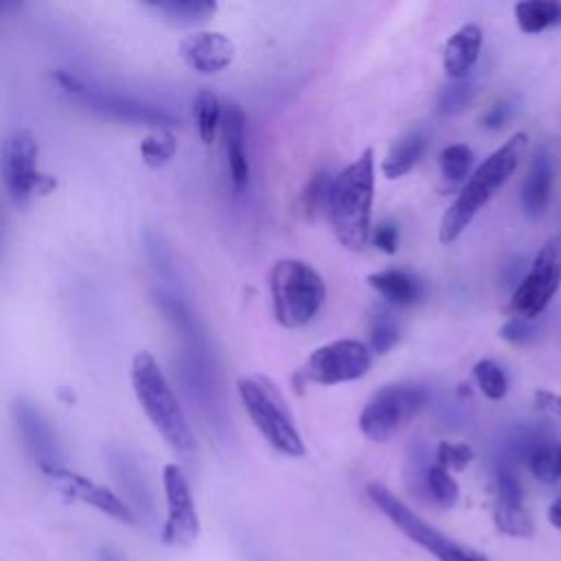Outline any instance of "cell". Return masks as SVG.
Returning a JSON list of instances; mask_svg holds the SVG:
<instances>
[{"instance_id":"9","label":"cell","mask_w":561,"mask_h":561,"mask_svg":"<svg viewBox=\"0 0 561 561\" xmlns=\"http://www.w3.org/2000/svg\"><path fill=\"white\" fill-rule=\"evenodd\" d=\"M561 285V237H548L541 250L537 252L530 270L524 274L515 287L508 313L511 318L535 320L554 298Z\"/></svg>"},{"instance_id":"36","label":"cell","mask_w":561,"mask_h":561,"mask_svg":"<svg viewBox=\"0 0 561 561\" xmlns=\"http://www.w3.org/2000/svg\"><path fill=\"white\" fill-rule=\"evenodd\" d=\"M373 245L379 252L386 254H394L397 245H399V226L394 221H381L375 230H373Z\"/></svg>"},{"instance_id":"34","label":"cell","mask_w":561,"mask_h":561,"mask_svg":"<svg viewBox=\"0 0 561 561\" xmlns=\"http://www.w3.org/2000/svg\"><path fill=\"white\" fill-rule=\"evenodd\" d=\"M473 460V449L467 443H449L440 440L434 454V462H438L445 469L462 471Z\"/></svg>"},{"instance_id":"32","label":"cell","mask_w":561,"mask_h":561,"mask_svg":"<svg viewBox=\"0 0 561 561\" xmlns=\"http://www.w3.org/2000/svg\"><path fill=\"white\" fill-rule=\"evenodd\" d=\"M331 182H333V178H329V173L324 169H320L305 184L302 193L298 195V208L307 219H311L322 208V204H327Z\"/></svg>"},{"instance_id":"33","label":"cell","mask_w":561,"mask_h":561,"mask_svg":"<svg viewBox=\"0 0 561 561\" xmlns=\"http://www.w3.org/2000/svg\"><path fill=\"white\" fill-rule=\"evenodd\" d=\"M476 94V85L467 79H460V81H454L449 85H445L438 94V112L440 114H458L462 112L471 99Z\"/></svg>"},{"instance_id":"28","label":"cell","mask_w":561,"mask_h":561,"mask_svg":"<svg viewBox=\"0 0 561 561\" xmlns=\"http://www.w3.org/2000/svg\"><path fill=\"white\" fill-rule=\"evenodd\" d=\"M526 465L539 482H543V484L559 482L561 480V445L539 443L526 456Z\"/></svg>"},{"instance_id":"16","label":"cell","mask_w":561,"mask_h":561,"mask_svg":"<svg viewBox=\"0 0 561 561\" xmlns=\"http://www.w3.org/2000/svg\"><path fill=\"white\" fill-rule=\"evenodd\" d=\"M221 134H224V149H226L230 182L234 191H243L250 180V158H248V142H245V116L239 103L234 101H228L224 107Z\"/></svg>"},{"instance_id":"22","label":"cell","mask_w":561,"mask_h":561,"mask_svg":"<svg viewBox=\"0 0 561 561\" xmlns=\"http://www.w3.org/2000/svg\"><path fill=\"white\" fill-rule=\"evenodd\" d=\"M513 13L519 31L528 35L561 26V2L557 0H524L513 7Z\"/></svg>"},{"instance_id":"19","label":"cell","mask_w":561,"mask_h":561,"mask_svg":"<svg viewBox=\"0 0 561 561\" xmlns=\"http://www.w3.org/2000/svg\"><path fill=\"white\" fill-rule=\"evenodd\" d=\"M366 283L392 307H410L423 298V280L399 267H386L366 276Z\"/></svg>"},{"instance_id":"21","label":"cell","mask_w":561,"mask_h":561,"mask_svg":"<svg viewBox=\"0 0 561 561\" xmlns=\"http://www.w3.org/2000/svg\"><path fill=\"white\" fill-rule=\"evenodd\" d=\"M112 471L118 480V486L127 495L129 504L136 511H140V515L149 517L153 513V500H151V491H149L145 478L140 476L136 462L127 454H114L112 456Z\"/></svg>"},{"instance_id":"17","label":"cell","mask_w":561,"mask_h":561,"mask_svg":"<svg viewBox=\"0 0 561 561\" xmlns=\"http://www.w3.org/2000/svg\"><path fill=\"white\" fill-rule=\"evenodd\" d=\"M552 182H554V167H552V156L550 151L541 145L535 149L526 178L522 182V210L528 219H539L550 202L552 193Z\"/></svg>"},{"instance_id":"2","label":"cell","mask_w":561,"mask_h":561,"mask_svg":"<svg viewBox=\"0 0 561 561\" xmlns=\"http://www.w3.org/2000/svg\"><path fill=\"white\" fill-rule=\"evenodd\" d=\"M528 147V136L524 131L513 134L504 145H500L491 156H486L476 171L469 175L456 199L445 210L440 226H438V239L440 243H454L467 226L473 221V217L489 204V199L508 182V178L515 173L524 151Z\"/></svg>"},{"instance_id":"29","label":"cell","mask_w":561,"mask_h":561,"mask_svg":"<svg viewBox=\"0 0 561 561\" xmlns=\"http://www.w3.org/2000/svg\"><path fill=\"white\" fill-rule=\"evenodd\" d=\"M178 151V138L171 129H156L140 142V156L149 169L164 167Z\"/></svg>"},{"instance_id":"12","label":"cell","mask_w":561,"mask_h":561,"mask_svg":"<svg viewBox=\"0 0 561 561\" xmlns=\"http://www.w3.org/2000/svg\"><path fill=\"white\" fill-rule=\"evenodd\" d=\"M162 486L167 497V517L162 526V543L184 548L199 535V515L184 471L169 462L162 469Z\"/></svg>"},{"instance_id":"3","label":"cell","mask_w":561,"mask_h":561,"mask_svg":"<svg viewBox=\"0 0 561 561\" xmlns=\"http://www.w3.org/2000/svg\"><path fill=\"white\" fill-rule=\"evenodd\" d=\"M131 388L142 412L167 440V445L180 456H191L195 451V436L188 419L160 364L147 351H140L131 357Z\"/></svg>"},{"instance_id":"5","label":"cell","mask_w":561,"mask_h":561,"mask_svg":"<svg viewBox=\"0 0 561 561\" xmlns=\"http://www.w3.org/2000/svg\"><path fill=\"white\" fill-rule=\"evenodd\" d=\"M237 394L259 430V434L280 454L300 458L305 456L307 447L298 427L294 425L291 412L285 405V399L276 383L270 377L250 375L237 379Z\"/></svg>"},{"instance_id":"27","label":"cell","mask_w":561,"mask_h":561,"mask_svg":"<svg viewBox=\"0 0 561 561\" xmlns=\"http://www.w3.org/2000/svg\"><path fill=\"white\" fill-rule=\"evenodd\" d=\"M193 114H195L197 134H199L202 142L210 145L215 140V134L224 118V110H221L217 94L210 90H199L193 101Z\"/></svg>"},{"instance_id":"15","label":"cell","mask_w":561,"mask_h":561,"mask_svg":"<svg viewBox=\"0 0 561 561\" xmlns=\"http://www.w3.org/2000/svg\"><path fill=\"white\" fill-rule=\"evenodd\" d=\"M48 476L55 478L64 486V493L68 497L85 502V504L94 506L96 511L105 513L107 517H112L116 522L131 524L136 519V513L129 508V504L123 502V497H118L114 491H110L103 484H96L94 480H90V478H85L81 473L68 471L66 467H61V469H57V471H53Z\"/></svg>"},{"instance_id":"31","label":"cell","mask_w":561,"mask_h":561,"mask_svg":"<svg viewBox=\"0 0 561 561\" xmlns=\"http://www.w3.org/2000/svg\"><path fill=\"white\" fill-rule=\"evenodd\" d=\"M473 379L478 383V388L482 390V394L491 401H500L506 397L508 390V381L504 370L493 362V359H480L473 366Z\"/></svg>"},{"instance_id":"25","label":"cell","mask_w":561,"mask_h":561,"mask_svg":"<svg viewBox=\"0 0 561 561\" xmlns=\"http://www.w3.org/2000/svg\"><path fill=\"white\" fill-rule=\"evenodd\" d=\"M493 522L495 528L508 537H530L535 533V524L524 500H495Z\"/></svg>"},{"instance_id":"18","label":"cell","mask_w":561,"mask_h":561,"mask_svg":"<svg viewBox=\"0 0 561 561\" xmlns=\"http://www.w3.org/2000/svg\"><path fill=\"white\" fill-rule=\"evenodd\" d=\"M482 48V28L473 22L462 24L458 31L449 35L443 48V68L449 79L460 81L467 79L471 68L476 66Z\"/></svg>"},{"instance_id":"20","label":"cell","mask_w":561,"mask_h":561,"mask_svg":"<svg viewBox=\"0 0 561 561\" xmlns=\"http://www.w3.org/2000/svg\"><path fill=\"white\" fill-rule=\"evenodd\" d=\"M427 147V134L421 127H412L403 131L390 147L388 156L381 162V171L388 180L403 178L425 153Z\"/></svg>"},{"instance_id":"30","label":"cell","mask_w":561,"mask_h":561,"mask_svg":"<svg viewBox=\"0 0 561 561\" xmlns=\"http://www.w3.org/2000/svg\"><path fill=\"white\" fill-rule=\"evenodd\" d=\"M473 162V151L469 145L465 142H454L440 149L438 153V167H440V175L447 182H462L469 175Z\"/></svg>"},{"instance_id":"24","label":"cell","mask_w":561,"mask_h":561,"mask_svg":"<svg viewBox=\"0 0 561 561\" xmlns=\"http://www.w3.org/2000/svg\"><path fill=\"white\" fill-rule=\"evenodd\" d=\"M416 495L430 500L432 504H436L440 508H451L458 502L460 491H458V482L454 480L449 469L440 467L438 462H432L423 476V482H421Z\"/></svg>"},{"instance_id":"7","label":"cell","mask_w":561,"mask_h":561,"mask_svg":"<svg viewBox=\"0 0 561 561\" xmlns=\"http://www.w3.org/2000/svg\"><path fill=\"white\" fill-rule=\"evenodd\" d=\"M427 403V390L419 383L381 386L359 412V432L375 443H386L405 427Z\"/></svg>"},{"instance_id":"37","label":"cell","mask_w":561,"mask_h":561,"mask_svg":"<svg viewBox=\"0 0 561 561\" xmlns=\"http://www.w3.org/2000/svg\"><path fill=\"white\" fill-rule=\"evenodd\" d=\"M533 399H535V408L539 412L561 419V394L550 392V390H537Z\"/></svg>"},{"instance_id":"23","label":"cell","mask_w":561,"mask_h":561,"mask_svg":"<svg viewBox=\"0 0 561 561\" xmlns=\"http://www.w3.org/2000/svg\"><path fill=\"white\" fill-rule=\"evenodd\" d=\"M149 9H153L162 20L178 24V26H191L206 22L217 11V2L213 0H167V2H147Z\"/></svg>"},{"instance_id":"38","label":"cell","mask_w":561,"mask_h":561,"mask_svg":"<svg viewBox=\"0 0 561 561\" xmlns=\"http://www.w3.org/2000/svg\"><path fill=\"white\" fill-rule=\"evenodd\" d=\"M511 116V103L508 101H497L495 105H491L486 110V114L482 116V127L486 129H500Z\"/></svg>"},{"instance_id":"26","label":"cell","mask_w":561,"mask_h":561,"mask_svg":"<svg viewBox=\"0 0 561 561\" xmlns=\"http://www.w3.org/2000/svg\"><path fill=\"white\" fill-rule=\"evenodd\" d=\"M401 337L399 320L388 307H373L368 316V348L377 355L388 353Z\"/></svg>"},{"instance_id":"11","label":"cell","mask_w":561,"mask_h":561,"mask_svg":"<svg viewBox=\"0 0 561 561\" xmlns=\"http://www.w3.org/2000/svg\"><path fill=\"white\" fill-rule=\"evenodd\" d=\"M39 145L28 129H13L2 145V178L11 202L24 208L33 193H46L53 184L37 169Z\"/></svg>"},{"instance_id":"41","label":"cell","mask_w":561,"mask_h":561,"mask_svg":"<svg viewBox=\"0 0 561 561\" xmlns=\"http://www.w3.org/2000/svg\"><path fill=\"white\" fill-rule=\"evenodd\" d=\"M248 561H270V559L259 550H248Z\"/></svg>"},{"instance_id":"39","label":"cell","mask_w":561,"mask_h":561,"mask_svg":"<svg viewBox=\"0 0 561 561\" xmlns=\"http://www.w3.org/2000/svg\"><path fill=\"white\" fill-rule=\"evenodd\" d=\"M548 522L561 530V495L548 508Z\"/></svg>"},{"instance_id":"10","label":"cell","mask_w":561,"mask_h":561,"mask_svg":"<svg viewBox=\"0 0 561 561\" xmlns=\"http://www.w3.org/2000/svg\"><path fill=\"white\" fill-rule=\"evenodd\" d=\"M373 364V353L368 344L351 337L333 340L318 346L296 373L300 383H344L362 379Z\"/></svg>"},{"instance_id":"13","label":"cell","mask_w":561,"mask_h":561,"mask_svg":"<svg viewBox=\"0 0 561 561\" xmlns=\"http://www.w3.org/2000/svg\"><path fill=\"white\" fill-rule=\"evenodd\" d=\"M15 427L22 436V443L26 445L28 454L35 458L37 467L44 473H53L64 467V456L57 443V436L48 421L42 416V412L26 399L18 397L11 405Z\"/></svg>"},{"instance_id":"40","label":"cell","mask_w":561,"mask_h":561,"mask_svg":"<svg viewBox=\"0 0 561 561\" xmlns=\"http://www.w3.org/2000/svg\"><path fill=\"white\" fill-rule=\"evenodd\" d=\"M99 561H125L116 550H112V548H103L101 552H99Z\"/></svg>"},{"instance_id":"8","label":"cell","mask_w":561,"mask_h":561,"mask_svg":"<svg viewBox=\"0 0 561 561\" xmlns=\"http://www.w3.org/2000/svg\"><path fill=\"white\" fill-rule=\"evenodd\" d=\"M55 79L66 94H70L72 99L81 101L85 107H90L103 116L125 121L131 125H151L158 129H169L171 125L178 123V116H173L171 112H167L160 105L142 103V101H136L129 96L105 92L92 83H85L83 79H79L70 72H57Z\"/></svg>"},{"instance_id":"1","label":"cell","mask_w":561,"mask_h":561,"mask_svg":"<svg viewBox=\"0 0 561 561\" xmlns=\"http://www.w3.org/2000/svg\"><path fill=\"white\" fill-rule=\"evenodd\" d=\"M375 197V151L364 149L331 182L327 213L335 239L351 252L366 248Z\"/></svg>"},{"instance_id":"4","label":"cell","mask_w":561,"mask_h":561,"mask_svg":"<svg viewBox=\"0 0 561 561\" xmlns=\"http://www.w3.org/2000/svg\"><path fill=\"white\" fill-rule=\"evenodd\" d=\"M274 320L285 329H300L316 318L327 287L316 267L300 259H280L270 270Z\"/></svg>"},{"instance_id":"35","label":"cell","mask_w":561,"mask_h":561,"mask_svg":"<svg viewBox=\"0 0 561 561\" xmlns=\"http://www.w3.org/2000/svg\"><path fill=\"white\" fill-rule=\"evenodd\" d=\"M500 337L506 340L508 344L524 346V344L535 342V329H533L530 320H524V318H508V320L502 324V329H500Z\"/></svg>"},{"instance_id":"6","label":"cell","mask_w":561,"mask_h":561,"mask_svg":"<svg viewBox=\"0 0 561 561\" xmlns=\"http://www.w3.org/2000/svg\"><path fill=\"white\" fill-rule=\"evenodd\" d=\"M366 493H368L370 502L379 508V513L386 515L397 526V530H401L416 546L425 548L434 559H438V561H489L482 552L449 539L445 533H440L438 528L427 524L408 504H403V500H399L388 486H383L379 482H370L366 486Z\"/></svg>"},{"instance_id":"14","label":"cell","mask_w":561,"mask_h":561,"mask_svg":"<svg viewBox=\"0 0 561 561\" xmlns=\"http://www.w3.org/2000/svg\"><path fill=\"white\" fill-rule=\"evenodd\" d=\"M234 44L219 31H195L180 42V57L199 75H217L234 61Z\"/></svg>"}]
</instances>
